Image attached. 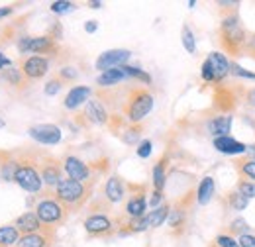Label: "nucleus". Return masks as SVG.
<instances>
[{
	"instance_id": "obj_19",
	"label": "nucleus",
	"mask_w": 255,
	"mask_h": 247,
	"mask_svg": "<svg viewBox=\"0 0 255 247\" xmlns=\"http://www.w3.org/2000/svg\"><path fill=\"white\" fill-rule=\"evenodd\" d=\"M85 114L91 122L95 124H108V112L104 108V104L100 100H89L87 102V108H85Z\"/></svg>"
},
{
	"instance_id": "obj_41",
	"label": "nucleus",
	"mask_w": 255,
	"mask_h": 247,
	"mask_svg": "<svg viewBox=\"0 0 255 247\" xmlns=\"http://www.w3.org/2000/svg\"><path fill=\"white\" fill-rule=\"evenodd\" d=\"M238 244H240V247H255V236L254 234H242Z\"/></svg>"
},
{
	"instance_id": "obj_9",
	"label": "nucleus",
	"mask_w": 255,
	"mask_h": 247,
	"mask_svg": "<svg viewBox=\"0 0 255 247\" xmlns=\"http://www.w3.org/2000/svg\"><path fill=\"white\" fill-rule=\"evenodd\" d=\"M49 71V61L45 57H39V55H33L30 59L24 61V67H22V75L30 81H37L41 77H45Z\"/></svg>"
},
{
	"instance_id": "obj_34",
	"label": "nucleus",
	"mask_w": 255,
	"mask_h": 247,
	"mask_svg": "<svg viewBox=\"0 0 255 247\" xmlns=\"http://www.w3.org/2000/svg\"><path fill=\"white\" fill-rule=\"evenodd\" d=\"M61 87H63V81H61L59 77H55V79H51V81L45 85V89H43V91H45L47 96H55V94L61 91Z\"/></svg>"
},
{
	"instance_id": "obj_28",
	"label": "nucleus",
	"mask_w": 255,
	"mask_h": 247,
	"mask_svg": "<svg viewBox=\"0 0 255 247\" xmlns=\"http://www.w3.org/2000/svg\"><path fill=\"white\" fill-rule=\"evenodd\" d=\"M122 71H124V75L126 77H133V79H139L141 83H145V85H149L151 83V77L145 73V71H141L139 67H129V65H124V67H120Z\"/></svg>"
},
{
	"instance_id": "obj_2",
	"label": "nucleus",
	"mask_w": 255,
	"mask_h": 247,
	"mask_svg": "<svg viewBox=\"0 0 255 247\" xmlns=\"http://www.w3.org/2000/svg\"><path fill=\"white\" fill-rule=\"evenodd\" d=\"M14 181L18 183L20 188H24L26 192H32V194L41 192V188H43L41 173L37 171L32 159H20L18 161V171H16Z\"/></svg>"
},
{
	"instance_id": "obj_53",
	"label": "nucleus",
	"mask_w": 255,
	"mask_h": 247,
	"mask_svg": "<svg viewBox=\"0 0 255 247\" xmlns=\"http://www.w3.org/2000/svg\"><path fill=\"white\" fill-rule=\"evenodd\" d=\"M0 127H4V120H0Z\"/></svg>"
},
{
	"instance_id": "obj_32",
	"label": "nucleus",
	"mask_w": 255,
	"mask_h": 247,
	"mask_svg": "<svg viewBox=\"0 0 255 247\" xmlns=\"http://www.w3.org/2000/svg\"><path fill=\"white\" fill-rule=\"evenodd\" d=\"M238 192H240L242 196H246L248 200H250V198H255V183L240 181V183H238Z\"/></svg>"
},
{
	"instance_id": "obj_8",
	"label": "nucleus",
	"mask_w": 255,
	"mask_h": 247,
	"mask_svg": "<svg viewBox=\"0 0 255 247\" xmlns=\"http://www.w3.org/2000/svg\"><path fill=\"white\" fill-rule=\"evenodd\" d=\"M63 169H65V173H67V179H73V181H77V183H83V181H87V179L91 177L89 165H87L85 161H81L79 157H73V155L65 157Z\"/></svg>"
},
{
	"instance_id": "obj_21",
	"label": "nucleus",
	"mask_w": 255,
	"mask_h": 247,
	"mask_svg": "<svg viewBox=\"0 0 255 247\" xmlns=\"http://www.w3.org/2000/svg\"><path fill=\"white\" fill-rule=\"evenodd\" d=\"M145 206H147V200L143 194H135L128 200L126 204V212L129 218H141L145 216Z\"/></svg>"
},
{
	"instance_id": "obj_38",
	"label": "nucleus",
	"mask_w": 255,
	"mask_h": 247,
	"mask_svg": "<svg viewBox=\"0 0 255 247\" xmlns=\"http://www.w3.org/2000/svg\"><path fill=\"white\" fill-rule=\"evenodd\" d=\"M77 69H73V67H65V69H61L59 71V79L63 81V83H67V81H75L77 79Z\"/></svg>"
},
{
	"instance_id": "obj_29",
	"label": "nucleus",
	"mask_w": 255,
	"mask_h": 247,
	"mask_svg": "<svg viewBox=\"0 0 255 247\" xmlns=\"http://www.w3.org/2000/svg\"><path fill=\"white\" fill-rule=\"evenodd\" d=\"M228 200H230V204H232V208L234 210H238V212H242V210H246L248 208V204H250V200L246 198V196H242L238 190H234V192H230L228 194Z\"/></svg>"
},
{
	"instance_id": "obj_24",
	"label": "nucleus",
	"mask_w": 255,
	"mask_h": 247,
	"mask_svg": "<svg viewBox=\"0 0 255 247\" xmlns=\"http://www.w3.org/2000/svg\"><path fill=\"white\" fill-rule=\"evenodd\" d=\"M124 79H126V75H124V71L118 67V69L104 71V73L96 79V83H98L100 87H112V85H116V83H120V81H124Z\"/></svg>"
},
{
	"instance_id": "obj_20",
	"label": "nucleus",
	"mask_w": 255,
	"mask_h": 247,
	"mask_svg": "<svg viewBox=\"0 0 255 247\" xmlns=\"http://www.w3.org/2000/svg\"><path fill=\"white\" fill-rule=\"evenodd\" d=\"M214 188H216L214 179H212V177H204V179L200 181V185H198V190H196V202H198L200 206L208 204L210 198H212V194H214Z\"/></svg>"
},
{
	"instance_id": "obj_49",
	"label": "nucleus",
	"mask_w": 255,
	"mask_h": 247,
	"mask_svg": "<svg viewBox=\"0 0 255 247\" xmlns=\"http://www.w3.org/2000/svg\"><path fill=\"white\" fill-rule=\"evenodd\" d=\"M8 65H10V59L0 53V69H4V67H8Z\"/></svg>"
},
{
	"instance_id": "obj_5",
	"label": "nucleus",
	"mask_w": 255,
	"mask_h": 247,
	"mask_svg": "<svg viewBox=\"0 0 255 247\" xmlns=\"http://www.w3.org/2000/svg\"><path fill=\"white\" fill-rule=\"evenodd\" d=\"M153 110V96L147 91H133L131 98L128 100L126 114L129 122H141Z\"/></svg>"
},
{
	"instance_id": "obj_6",
	"label": "nucleus",
	"mask_w": 255,
	"mask_h": 247,
	"mask_svg": "<svg viewBox=\"0 0 255 247\" xmlns=\"http://www.w3.org/2000/svg\"><path fill=\"white\" fill-rule=\"evenodd\" d=\"M28 133H30L32 139H35L37 143H43V145H55L63 137L61 129L57 125H53V124H37V125H32L28 129Z\"/></svg>"
},
{
	"instance_id": "obj_23",
	"label": "nucleus",
	"mask_w": 255,
	"mask_h": 247,
	"mask_svg": "<svg viewBox=\"0 0 255 247\" xmlns=\"http://www.w3.org/2000/svg\"><path fill=\"white\" fill-rule=\"evenodd\" d=\"M18 240H20V232L16 230L14 224L0 226V247L14 246V244H18Z\"/></svg>"
},
{
	"instance_id": "obj_22",
	"label": "nucleus",
	"mask_w": 255,
	"mask_h": 247,
	"mask_svg": "<svg viewBox=\"0 0 255 247\" xmlns=\"http://www.w3.org/2000/svg\"><path fill=\"white\" fill-rule=\"evenodd\" d=\"M230 127H232V116H220V118H214L208 124V131L214 135V137H224L230 133Z\"/></svg>"
},
{
	"instance_id": "obj_46",
	"label": "nucleus",
	"mask_w": 255,
	"mask_h": 247,
	"mask_svg": "<svg viewBox=\"0 0 255 247\" xmlns=\"http://www.w3.org/2000/svg\"><path fill=\"white\" fill-rule=\"evenodd\" d=\"M96 28H98V24H96L95 20H91V22L85 24V31H89V33H95Z\"/></svg>"
},
{
	"instance_id": "obj_36",
	"label": "nucleus",
	"mask_w": 255,
	"mask_h": 247,
	"mask_svg": "<svg viewBox=\"0 0 255 247\" xmlns=\"http://www.w3.org/2000/svg\"><path fill=\"white\" fill-rule=\"evenodd\" d=\"M4 77H6V81L12 83V85H22V71H18V69H8Z\"/></svg>"
},
{
	"instance_id": "obj_11",
	"label": "nucleus",
	"mask_w": 255,
	"mask_h": 247,
	"mask_svg": "<svg viewBox=\"0 0 255 247\" xmlns=\"http://www.w3.org/2000/svg\"><path fill=\"white\" fill-rule=\"evenodd\" d=\"M112 220L104 214H93L85 220V230L89 236H106L112 232Z\"/></svg>"
},
{
	"instance_id": "obj_15",
	"label": "nucleus",
	"mask_w": 255,
	"mask_h": 247,
	"mask_svg": "<svg viewBox=\"0 0 255 247\" xmlns=\"http://www.w3.org/2000/svg\"><path fill=\"white\" fill-rule=\"evenodd\" d=\"M214 149L224 155H242L246 153V143L230 135H224V137H214Z\"/></svg>"
},
{
	"instance_id": "obj_12",
	"label": "nucleus",
	"mask_w": 255,
	"mask_h": 247,
	"mask_svg": "<svg viewBox=\"0 0 255 247\" xmlns=\"http://www.w3.org/2000/svg\"><path fill=\"white\" fill-rule=\"evenodd\" d=\"M41 181L43 185L49 186V188H57L59 181H61V167H59V161L55 159H43L41 163Z\"/></svg>"
},
{
	"instance_id": "obj_50",
	"label": "nucleus",
	"mask_w": 255,
	"mask_h": 247,
	"mask_svg": "<svg viewBox=\"0 0 255 247\" xmlns=\"http://www.w3.org/2000/svg\"><path fill=\"white\" fill-rule=\"evenodd\" d=\"M89 6H91V8H95V10H98V8H102V2H98V0H93V2H89Z\"/></svg>"
},
{
	"instance_id": "obj_43",
	"label": "nucleus",
	"mask_w": 255,
	"mask_h": 247,
	"mask_svg": "<svg viewBox=\"0 0 255 247\" xmlns=\"http://www.w3.org/2000/svg\"><path fill=\"white\" fill-rule=\"evenodd\" d=\"M30 39H32V37H22V39L18 41L20 53H28V51H30Z\"/></svg>"
},
{
	"instance_id": "obj_17",
	"label": "nucleus",
	"mask_w": 255,
	"mask_h": 247,
	"mask_svg": "<svg viewBox=\"0 0 255 247\" xmlns=\"http://www.w3.org/2000/svg\"><path fill=\"white\" fill-rule=\"evenodd\" d=\"M104 194H106V198L110 200V202H120V200H124V196H126V186L122 183V179L120 177H110L108 181H106V186H104Z\"/></svg>"
},
{
	"instance_id": "obj_35",
	"label": "nucleus",
	"mask_w": 255,
	"mask_h": 247,
	"mask_svg": "<svg viewBox=\"0 0 255 247\" xmlns=\"http://www.w3.org/2000/svg\"><path fill=\"white\" fill-rule=\"evenodd\" d=\"M230 73H232V75H236V77H242V79H255V73L246 71L244 67L236 65V63H230Z\"/></svg>"
},
{
	"instance_id": "obj_42",
	"label": "nucleus",
	"mask_w": 255,
	"mask_h": 247,
	"mask_svg": "<svg viewBox=\"0 0 255 247\" xmlns=\"http://www.w3.org/2000/svg\"><path fill=\"white\" fill-rule=\"evenodd\" d=\"M200 75H202V79H204L206 83H216V81H214V73H212V69H210L208 61L202 63V71H200Z\"/></svg>"
},
{
	"instance_id": "obj_3",
	"label": "nucleus",
	"mask_w": 255,
	"mask_h": 247,
	"mask_svg": "<svg viewBox=\"0 0 255 247\" xmlns=\"http://www.w3.org/2000/svg\"><path fill=\"white\" fill-rule=\"evenodd\" d=\"M220 35H222V43L226 45L228 51L238 53L240 47L246 43V31L242 28L238 16H226L220 24Z\"/></svg>"
},
{
	"instance_id": "obj_40",
	"label": "nucleus",
	"mask_w": 255,
	"mask_h": 247,
	"mask_svg": "<svg viewBox=\"0 0 255 247\" xmlns=\"http://www.w3.org/2000/svg\"><path fill=\"white\" fill-rule=\"evenodd\" d=\"M230 228H232V232H236V234H248V232H244L246 228H248V224H246V220L244 218H238V220H234L232 224H230Z\"/></svg>"
},
{
	"instance_id": "obj_33",
	"label": "nucleus",
	"mask_w": 255,
	"mask_h": 247,
	"mask_svg": "<svg viewBox=\"0 0 255 247\" xmlns=\"http://www.w3.org/2000/svg\"><path fill=\"white\" fill-rule=\"evenodd\" d=\"M240 165V173L242 175H246L248 179H254L255 181V161L254 159H246V161H242V163H238Z\"/></svg>"
},
{
	"instance_id": "obj_51",
	"label": "nucleus",
	"mask_w": 255,
	"mask_h": 247,
	"mask_svg": "<svg viewBox=\"0 0 255 247\" xmlns=\"http://www.w3.org/2000/svg\"><path fill=\"white\" fill-rule=\"evenodd\" d=\"M248 98H250V104H252V106H255V91H252V93L248 94Z\"/></svg>"
},
{
	"instance_id": "obj_47",
	"label": "nucleus",
	"mask_w": 255,
	"mask_h": 247,
	"mask_svg": "<svg viewBox=\"0 0 255 247\" xmlns=\"http://www.w3.org/2000/svg\"><path fill=\"white\" fill-rule=\"evenodd\" d=\"M12 12H14L12 6H4V8H0V18H6V16H10Z\"/></svg>"
},
{
	"instance_id": "obj_44",
	"label": "nucleus",
	"mask_w": 255,
	"mask_h": 247,
	"mask_svg": "<svg viewBox=\"0 0 255 247\" xmlns=\"http://www.w3.org/2000/svg\"><path fill=\"white\" fill-rule=\"evenodd\" d=\"M126 133L128 135H124V141H126V143H135L137 137H139V131H137V129H129Z\"/></svg>"
},
{
	"instance_id": "obj_26",
	"label": "nucleus",
	"mask_w": 255,
	"mask_h": 247,
	"mask_svg": "<svg viewBox=\"0 0 255 247\" xmlns=\"http://www.w3.org/2000/svg\"><path fill=\"white\" fill-rule=\"evenodd\" d=\"M165 181H167V173H165V161L161 159L159 163L153 167V186L155 190H163L165 188Z\"/></svg>"
},
{
	"instance_id": "obj_39",
	"label": "nucleus",
	"mask_w": 255,
	"mask_h": 247,
	"mask_svg": "<svg viewBox=\"0 0 255 247\" xmlns=\"http://www.w3.org/2000/svg\"><path fill=\"white\" fill-rule=\"evenodd\" d=\"M216 246L218 247H240V244H238L232 236H218V238H216Z\"/></svg>"
},
{
	"instance_id": "obj_45",
	"label": "nucleus",
	"mask_w": 255,
	"mask_h": 247,
	"mask_svg": "<svg viewBox=\"0 0 255 247\" xmlns=\"http://www.w3.org/2000/svg\"><path fill=\"white\" fill-rule=\"evenodd\" d=\"M163 200V194H161L159 190H155L153 194H151V198H149V206H153V208H157L159 206V202Z\"/></svg>"
},
{
	"instance_id": "obj_4",
	"label": "nucleus",
	"mask_w": 255,
	"mask_h": 247,
	"mask_svg": "<svg viewBox=\"0 0 255 247\" xmlns=\"http://www.w3.org/2000/svg\"><path fill=\"white\" fill-rule=\"evenodd\" d=\"M35 214L43 226H57L63 224L67 216V208L57 198H41L35 206Z\"/></svg>"
},
{
	"instance_id": "obj_13",
	"label": "nucleus",
	"mask_w": 255,
	"mask_h": 247,
	"mask_svg": "<svg viewBox=\"0 0 255 247\" xmlns=\"http://www.w3.org/2000/svg\"><path fill=\"white\" fill-rule=\"evenodd\" d=\"M91 94H93V91H91L89 87H73V89L69 91V94L65 96L63 106L67 110H77L81 104L89 102Z\"/></svg>"
},
{
	"instance_id": "obj_25",
	"label": "nucleus",
	"mask_w": 255,
	"mask_h": 247,
	"mask_svg": "<svg viewBox=\"0 0 255 247\" xmlns=\"http://www.w3.org/2000/svg\"><path fill=\"white\" fill-rule=\"evenodd\" d=\"M169 212H171V208H169V204H161L157 208H153L149 214H147V226L149 228H159L161 224L169 218Z\"/></svg>"
},
{
	"instance_id": "obj_1",
	"label": "nucleus",
	"mask_w": 255,
	"mask_h": 247,
	"mask_svg": "<svg viewBox=\"0 0 255 247\" xmlns=\"http://www.w3.org/2000/svg\"><path fill=\"white\" fill-rule=\"evenodd\" d=\"M55 196L65 208H79L87 200V188L73 179H61L55 188Z\"/></svg>"
},
{
	"instance_id": "obj_7",
	"label": "nucleus",
	"mask_w": 255,
	"mask_h": 247,
	"mask_svg": "<svg viewBox=\"0 0 255 247\" xmlns=\"http://www.w3.org/2000/svg\"><path fill=\"white\" fill-rule=\"evenodd\" d=\"M129 57H131V51H128V49H110V51H104L96 59V69L104 73V71H110V69L124 67Z\"/></svg>"
},
{
	"instance_id": "obj_10",
	"label": "nucleus",
	"mask_w": 255,
	"mask_h": 247,
	"mask_svg": "<svg viewBox=\"0 0 255 247\" xmlns=\"http://www.w3.org/2000/svg\"><path fill=\"white\" fill-rule=\"evenodd\" d=\"M55 234L49 226H43V230L35 232V234H28V236H22L18 240V246L20 247H47L53 242Z\"/></svg>"
},
{
	"instance_id": "obj_52",
	"label": "nucleus",
	"mask_w": 255,
	"mask_h": 247,
	"mask_svg": "<svg viewBox=\"0 0 255 247\" xmlns=\"http://www.w3.org/2000/svg\"><path fill=\"white\" fill-rule=\"evenodd\" d=\"M250 49H252V51H255V35L250 39Z\"/></svg>"
},
{
	"instance_id": "obj_31",
	"label": "nucleus",
	"mask_w": 255,
	"mask_h": 247,
	"mask_svg": "<svg viewBox=\"0 0 255 247\" xmlns=\"http://www.w3.org/2000/svg\"><path fill=\"white\" fill-rule=\"evenodd\" d=\"M77 6L73 4V2H67V0H57V2H53L51 4V12L53 14H69V12H73Z\"/></svg>"
},
{
	"instance_id": "obj_16",
	"label": "nucleus",
	"mask_w": 255,
	"mask_h": 247,
	"mask_svg": "<svg viewBox=\"0 0 255 247\" xmlns=\"http://www.w3.org/2000/svg\"><path fill=\"white\" fill-rule=\"evenodd\" d=\"M206 61H208L212 73H214V81H222V79H226V77L230 75V61L224 57L222 53L214 51V53L208 55Z\"/></svg>"
},
{
	"instance_id": "obj_27",
	"label": "nucleus",
	"mask_w": 255,
	"mask_h": 247,
	"mask_svg": "<svg viewBox=\"0 0 255 247\" xmlns=\"http://www.w3.org/2000/svg\"><path fill=\"white\" fill-rule=\"evenodd\" d=\"M185 220H187V212H185L183 206H177L175 210H171L169 218H167V222H169L171 228H183L185 226Z\"/></svg>"
},
{
	"instance_id": "obj_18",
	"label": "nucleus",
	"mask_w": 255,
	"mask_h": 247,
	"mask_svg": "<svg viewBox=\"0 0 255 247\" xmlns=\"http://www.w3.org/2000/svg\"><path fill=\"white\" fill-rule=\"evenodd\" d=\"M55 51V37L51 35H41V37H32L30 39V53H37L39 57L45 53Z\"/></svg>"
},
{
	"instance_id": "obj_48",
	"label": "nucleus",
	"mask_w": 255,
	"mask_h": 247,
	"mask_svg": "<svg viewBox=\"0 0 255 247\" xmlns=\"http://www.w3.org/2000/svg\"><path fill=\"white\" fill-rule=\"evenodd\" d=\"M246 153L250 159H254L255 161V145H246Z\"/></svg>"
},
{
	"instance_id": "obj_30",
	"label": "nucleus",
	"mask_w": 255,
	"mask_h": 247,
	"mask_svg": "<svg viewBox=\"0 0 255 247\" xmlns=\"http://www.w3.org/2000/svg\"><path fill=\"white\" fill-rule=\"evenodd\" d=\"M183 45L189 53H194L196 51V39H194V33L191 31L189 26H183Z\"/></svg>"
},
{
	"instance_id": "obj_14",
	"label": "nucleus",
	"mask_w": 255,
	"mask_h": 247,
	"mask_svg": "<svg viewBox=\"0 0 255 247\" xmlns=\"http://www.w3.org/2000/svg\"><path fill=\"white\" fill-rule=\"evenodd\" d=\"M14 226H16V230H18V232H22L24 236H28V234H35V232L43 230V224H41V220L37 218L35 212H26V214L18 216L16 218V222H14Z\"/></svg>"
},
{
	"instance_id": "obj_37",
	"label": "nucleus",
	"mask_w": 255,
	"mask_h": 247,
	"mask_svg": "<svg viewBox=\"0 0 255 247\" xmlns=\"http://www.w3.org/2000/svg\"><path fill=\"white\" fill-rule=\"evenodd\" d=\"M151 147H153V143H151L149 139H143V141L137 145V157H141V159L149 157V155H151Z\"/></svg>"
}]
</instances>
